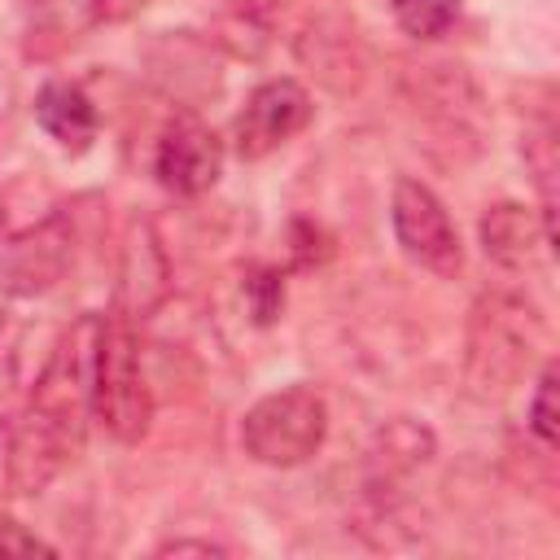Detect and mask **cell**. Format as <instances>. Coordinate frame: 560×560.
<instances>
[{
    "label": "cell",
    "instance_id": "obj_1",
    "mask_svg": "<svg viewBox=\"0 0 560 560\" xmlns=\"http://www.w3.org/2000/svg\"><path fill=\"white\" fill-rule=\"evenodd\" d=\"M92 337L96 315L79 319L61 337L26 407L9 420L4 481L13 494H44L79 459L92 420Z\"/></svg>",
    "mask_w": 560,
    "mask_h": 560
},
{
    "label": "cell",
    "instance_id": "obj_2",
    "mask_svg": "<svg viewBox=\"0 0 560 560\" xmlns=\"http://www.w3.org/2000/svg\"><path fill=\"white\" fill-rule=\"evenodd\" d=\"M92 420L114 442H140L153 420V398L140 368V341L122 311L96 315L92 337Z\"/></svg>",
    "mask_w": 560,
    "mask_h": 560
},
{
    "label": "cell",
    "instance_id": "obj_3",
    "mask_svg": "<svg viewBox=\"0 0 560 560\" xmlns=\"http://www.w3.org/2000/svg\"><path fill=\"white\" fill-rule=\"evenodd\" d=\"M538 332H542V319L525 298L486 293L472 306V319H468V363H464V372H468L472 394H481V398L503 394L525 372Z\"/></svg>",
    "mask_w": 560,
    "mask_h": 560
},
{
    "label": "cell",
    "instance_id": "obj_4",
    "mask_svg": "<svg viewBox=\"0 0 560 560\" xmlns=\"http://www.w3.org/2000/svg\"><path fill=\"white\" fill-rule=\"evenodd\" d=\"M328 438V402L315 385H284L262 394L241 420V446L267 468L306 464Z\"/></svg>",
    "mask_w": 560,
    "mask_h": 560
},
{
    "label": "cell",
    "instance_id": "obj_5",
    "mask_svg": "<svg viewBox=\"0 0 560 560\" xmlns=\"http://www.w3.org/2000/svg\"><path fill=\"white\" fill-rule=\"evenodd\" d=\"M389 223H394V241L398 249L433 271V276H455L464 267V245L459 232L446 214V206L438 201V192L420 179H398L394 184V201H389Z\"/></svg>",
    "mask_w": 560,
    "mask_h": 560
},
{
    "label": "cell",
    "instance_id": "obj_6",
    "mask_svg": "<svg viewBox=\"0 0 560 560\" xmlns=\"http://www.w3.org/2000/svg\"><path fill=\"white\" fill-rule=\"evenodd\" d=\"M311 92L298 79H267L249 92L245 109L232 122V149L245 162H258L289 144L306 122H311Z\"/></svg>",
    "mask_w": 560,
    "mask_h": 560
},
{
    "label": "cell",
    "instance_id": "obj_7",
    "mask_svg": "<svg viewBox=\"0 0 560 560\" xmlns=\"http://www.w3.org/2000/svg\"><path fill=\"white\" fill-rule=\"evenodd\" d=\"M74 254V232L70 219L61 210H52L48 219L22 228L18 236H9V245L0 249V289L9 298H35L48 293Z\"/></svg>",
    "mask_w": 560,
    "mask_h": 560
},
{
    "label": "cell",
    "instance_id": "obj_8",
    "mask_svg": "<svg viewBox=\"0 0 560 560\" xmlns=\"http://www.w3.org/2000/svg\"><path fill=\"white\" fill-rule=\"evenodd\" d=\"M153 175L175 197H197L223 175V140L197 114H175L153 149Z\"/></svg>",
    "mask_w": 560,
    "mask_h": 560
},
{
    "label": "cell",
    "instance_id": "obj_9",
    "mask_svg": "<svg viewBox=\"0 0 560 560\" xmlns=\"http://www.w3.org/2000/svg\"><path fill=\"white\" fill-rule=\"evenodd\" d=\"M481 245H486V258H494L499 267L525 271V267H534L538 254H547L556 245V236L547 232L542 214H534L529 206L499 201V206H490V214H481Z\"/></svg>",
    "mask_w": 560,
    "mask_h": 560
},
{
    "label": "cell",
    "instance_id": "obj_10",
    "mask_svg": "<svg viewBox=\"0 0 560 560\" xmlns=\"http://www.w3.org/2000/svg\"><path fill=\"white\" fill-rule=\"evenodd\" d=\"M35 122L44 127V136H52L61 149H74V153H83L96 140V105L79 83H66V79H52L39 88Z\"/></svg>",
    "mask_w": 560,
    "mask_h": 560
},
{
    "label": "cell",
    "instance_id": "obj_11",
    "mask_svg": "<svg viewBox=\"0 0 560 560\" xmlns=\"http://www.w3.org/2000/svg\"><path fill=\"white\" fill-rule=\"evenodd\" d=\"M459 4L464 0H389L398 31L411 39H442L455 26Z\"/></svg>",
    "mask_w": 560,
    "mask_h": 560
},
{
    "label": "cell",
    "instance_id": "obj_12",
    "mask_svg": "<svg viewBox=\"0 0 560 560\" xmlns=\"http://www.w3.org/2000/svg\"><path fill=\"white\" fill-rule=\"evenodd\" d=\"M556 363H547L542 368V376H538V385H534V398H529V433L538 438V446L542 451H551L556 446Z\"/></svg>",
    "mask_w": 560,
    "mask_h": 560
},
{
    "label": "cell",
    "instance_id": "obj_13",
    "mask_svg": "<svg viewBox=\"0 0 560 560\" xmlns=\"http://www.w3.org/2000/svg\"><path fill=\"white\" fill-rule=\"evenodd\" d=\"M245 293H249V311H254V324H271L284 306V276L276 267H258L249 280H245Z\"/></svg>",
    "mask_w": 560,
    "mask_h": 560
},
{
    "label": "cell",
    "instance_id": "obj_14",
    "mask_svg": "<svg viewBox=\"0 0 560 560\" xmlns=\"http://www.w3.org/2000/svg\"><path fill=\"white\" fill-rule=\"evenodd\" d=\"M4 551H52L44 538H35V534H22L13 521H0V556Z\"/></svg>",
    "mask_w": 560,
    "mask_h": 560
},
{
    "label": "cell",
    "instance_id": "obj_15",
    "mask_svg": "<svg viewBox=\"0 0 560 560\" xmlns=\"http://www.w3.org/2000/svg\"><path fill=\"white\" fill-rule=\"evenodd\" d=\"M92 4V18L96 22H122V18H131L144 0H88Z\"/></svg>",
    "mask_w": 560,
    "mask_h": 560
},
{
    "label": "cell",
    "instance_id": "obj_16",
    "mask_svg": "<svg viewBox=\"0 0 560 560\" xmlns=\"http://www.w3.org/2000/svg\"><path fill=\"white\" fill-rule=\"evenodd\" d=\"M162 551H175V556H179V551H201V556H210V551H223V547L210 542V538H197V542H192V538H175V542H166Z\"/></svg>",
    "mask_w": 560,
    "mask_h": 560
}]
</instances>
